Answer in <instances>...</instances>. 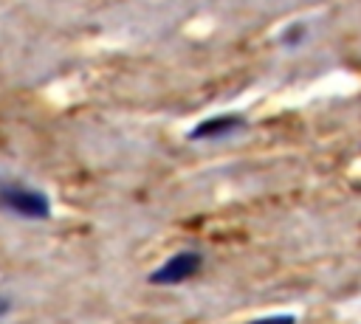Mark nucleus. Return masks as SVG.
I'll use <instances>...</instances> for the list:
<instances>
[{
  "label": "nucleus",
  "mask_w": 361,
  "mask_h": 324,
  "mask_svg": "<svg viewBox=\"0 0 361 324\" xmlns=\"http://www.w3.org/2000/svg\"><path fill=\"white\" fill-rule=\"evenodd\" d=\"M0 206L25 220H48L51 217L48 194H42L39 189H28V186H0Z\"/></svg>",
  "instance_id": "nucleus-1"
},
{
  "label": "nucleus",
  "mask_w": 361,
  "mask_h": 324,
  "mask_svg": "<svg viewBox=\"0 0 361 324\" xmlns=\"http://www.w3.org/2000/svg\"><path fill=\"white\" fill-rule=\"evenodd\" d=\"M282 45H299L302 39H305V25L302 23H296V25H288L285 31H282Z\"/></svg>",
  "instance_id": "nucleus-4"
},
{
  "label": "nucleus",
  "mask_w": 361,
  "mask_h": 324,
  "mask_svg": "<svg viewBox=\"0 0 361 324\" xmlns=\"http://www.w3.org/2000/svg\"><path fill=\"white\" fill-rule=\"evenodd\" d=\"M11 310V301L6 296H0V318H6V313Z\"/></svg>",
  "instance_id": "nucleus-6"
},
{
  "label": "nucleus",
  "mask_w": 361,
  "mask_h": 324,
  "mask_svg": "<svg viewBox=\"0 0 361 324\" xmlns=\"http://www.w3.org/2000/svg\"><path fill=\"white\" fill-rule=\"evenodd\" d=\"M200 268H203V254L186 248V251H178V254H172L169 259H164L147 279H149V285H158V287L183 285V282H189L192 276H197Z\"/></svg>",
  "instance_id": "nucleus-2"
},
{
  "label": "nucleus",
  "mask_w": 361,
  "mask_h": 324,
  "mask_svg": "<svg viewBox=\"0 0 361 324\" xmlns=\"http://www.w3.org/2000/svg\"><path fill=\"white\" fill-rule=\"evenodd\" d=\"M245 127V118L237 116V113H220V116H212V118H203L200 124L192 127L189 138L192 141H220V138H228L234 132H240Z\"/></svg>",
  "instance_id": "nucleus-3"
},
{
  "label": "nucleus",
  "mask_w": 361,
  "mask_h": 324,
  "mask_svg": "<svg viewBox=\"0 0 361 324\" xmlns=\"http://www.w3.org/2000/svg\"><path fill=\"white\" fill-rule=\"evenodd\" d=\"M248 324H296V318L290 313H279V316H262V318H254Z\"/></svg>",
  "instance_id": "nucleus-5"
}]
</instances>
